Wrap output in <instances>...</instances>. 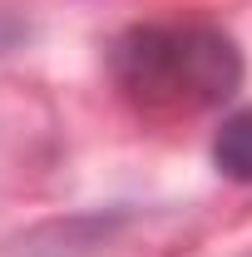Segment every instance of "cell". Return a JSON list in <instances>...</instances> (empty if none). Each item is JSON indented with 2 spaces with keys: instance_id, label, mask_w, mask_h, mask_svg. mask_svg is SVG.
I'll return each instance as SVG.
<instances>
[{
  "instance_id": "6da1fadb",
  "label": "cell",
  "mask_w": 252,
  "mask_h": 257,
  "mask_svg": "<svg viewBox=\"0 0 252 257\" xmlns=\"http://www.w3.org/2000/svg\"><path fill=\"white\" fill-rule=\"evenodd\" d=\"M109 69L144 114H193L237 89L242 55L213 25H139L114 45Z\"/></svg>"
},
{
  "instance_id": "7a4b0ae2",
  "label": "cell",
  "mask_w": 252,
  "mask_h": 257,
  "mask_svg": "<svg viewBox=\"0 0 252 257\" xmlns=\"http://www.w3.org/2000/svg\"><path fill=\"white\" fill-rule=\"evenodd\" d=\"M213 163H218L227 178L252 183V109L232 114V119L218 128V139H213Z\"/></svg>"
}]
</instances>
